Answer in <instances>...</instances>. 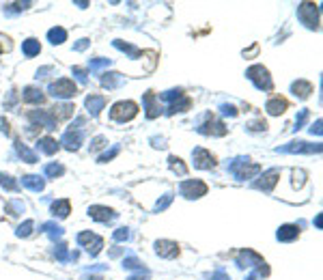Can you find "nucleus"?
Segmentation results:
<instances>
[{"label": "nucleus", "instance_id": "b1692460", "mask_svg": "<svg viewBox=\"0 0 323 280\" xmlns=\"http://www.w3.org/2000/svg\"><path fill=\"white\" fill-rule=\"evenodd\" d=\"M170 168H172V171H177L179 175H186L187 173L186 164H181V159H179V158H170Z\"/></svg>", "mask_w": 323, "mask_h": 280}, {"label": "nucleus", "instance_id": "39448f33", "mask_svg": "<svg viewBox=\"0 0 323 280\" xmlns=\"http://www.w3.org/2000/svg\"><path fill=\"white\" fill-rule=\"evenodd\" d=\"M300 18H302V22L306 24L308 28H317V24H319V16H317V9H315V4H302L300 7Z\"/></svg>", "mask_w": 323, "mask_h": 280}, {"label": "nucleus", "instance_id": "ddd939ff", "mask_svg": "<svg viewBox=\"0 0 323 280\" xmlns=\"http://www.w3.org/2000/svg\"><path fill=\"white\" fill-rule=\"evenodd\" d=\"M54 117V121H65V119H69L73 114V106L71 104H61V106L52 108V112H50Z\"/></svg>", "mask_w": 323, "mask_h": 280}, {"label": "nucleus", "instance_id": "c85d7f7f", "mask_svg": "<svg viewBox=\"0 0 323 280\" xmlns=\"http://www.w3.org/2000/svg\"><path fill=\"white\" fill-rule=\"evenodd\" d=\"M265 127H267L265 121H256V123H252V125H250V129H255V132H256V129H265Z\"/></svg>", "mask_w": 323, "mask_h": 280}, {"label": "nucleus", "instance_id": "6ab92c4d", "mask_svg": "<svg viewBox=\"0 0 323 280\" xmlns=\"http://www.w3.org/2000/svg\"><path fill=\"white\" fill-rule=\"evenodd\" d=\"M293 93L300 95V97L304 99V97H308V95L312 93V84L310 82H304V80H300V82L293 84Z\"/></svg>", "mask_w": 323, "mask_h": 280}, {"label": "nucleus", "instance_id": "7ed1b4c3", "mask_svg": "<svg viewBox=\"0 0 323 280\" xmlns=\"http://www.w3.org/2000/svg\"><path fill=\"white\" fill-rule=\"evenodd\" d=\"M76 84H73V80H69V78H61L58 82H54L52 87H50V93L54 95V97H73L76 95Z\"/></svg>", "mask_w": 323, "mask_h": 280}, {"label": "nucleus", "instance_id": "bb28decb", "mask_svg": "<svg viewBox=\"0 0 323 280\" xmlns=\"http://www.w3.org/2000/svg\"><path fill=\"white\" fill-rule=\"evenodd\" d=\"M46 173L50 177H56V175H63V166H56V164H52V166L46 168Z\"/></svg>", "mask_w": 323, "mask_h": 280}, {"label": "nucleus", "instance_id": "a211bd4d", "mask_svg": "<svg viewBox=\"0 0 323 280\" xmlns=\"http://www.w3.org/2000/svg\"><path fill=\"white\" fill-rule=\"evenodd\" d=\"M24 99H26L28 104H43V93L34 87H28L26 91H24Z\"/></svg>", "mask_w": 323, "mask_h": 280}, {"label": "nucleus", "instance_id": "f8f14e48", "mask_svg": "<svg viewBox=\"0 0 323 280\" xmlns=\"http://www.w3.org/2000/svg\"><path fill=\"white\" fill-rule=\"evenodd\" d=\"M88 213H91V218L99 220V222H108V220H112V218H114V211H112V209H108V207H99V205H95V207L88 209Z\"/></svg>", "mask_w": 323, "mask_h": 280}, {"label": "nucleus", "instance_id": "5701e85b", "mask_svg": "<svg viewBox=\"0 0 323 280\" xmlns=\"http://www.w3.org/2000/svg\"><path fill=\"white\" fill-rule=\"evenodd\" d=\"M24 186L37 192V190H41V188H43V181H41L39 177H24Z\"/></svg>", "mask_w": 323, "mask_h": 280}, {"label": "nucleus", "instance_id": "20e7f679", "mask_svg": "<svg viewBox=\"0 0 323 280\" xmlns=\"http://www.w3.org/2000/svg\"><path fill=\"white\" fill-rule=\"evenodd\" d=\"M207 192V186L203 181H186L181 183V194L187 198H198V196H205Z\"/></svg>", "mask_w": 323, "mask_h": 280}, {"label": "nucleus", "instance_id": "6e6552de", "mask_svg": "<svg viewBox=\"0 0 323 280\" xmlns=\"http://www.w3.org/2000/svg\"><path fill=\"white\" fill-rule=\"evenodd\" d=\"M157 254H160V257H166V259H175L177 254H179V246L175 242H166V239H164V242H157Z\"/></svg>", "mask_w": 323, "mask_h": 280}, {"label": "nucleus", "instance_id": "f257e3e1", "mask_svg": "<svg viewBox=\"0 0 323 280\" xmlns=\"http://www.w3.org/2000/svg\"><path fill=\"white\" fill-rule=\"evenodd\" d=\"M248 78L256 84V88H263V91H272V78L270 71H267L263 65H255V67L248 69Z\"/></svg>", "mask_w": 323, "mask_h": 280}, {"label": "nucleus", "instance_id": "423d86ee", "mask_svg": "<svg viewBox=\"0 0 323 280\" xmlns=\"http://www.w3.org/2000/svg\"><path fill=\"white\" fill-rule=\"evenodd\" d=\"M194 164H196L198 168H213L216 166V158H213L209 151H205V149H196V153H194Z\"/></svg>", "mask_w": 323, "mask_h": 280}, {"label": "nucleus", "instance_id": "9b49d317", "mask_svg": "<svg viewBox=\"0 0 323 280\" xmlns=\"http://www.w3.org/2000/svg\"><path fill=\"white\" fill-rule=\"evenodd\" d=\"M80 142H82V134L78 132V129H73V127L63 136V144L67 149H78V147H80Z\"/></svg>", "mask_w": 323, "mask_h": 280}, {"label": "nucleus", "instance_id": "1a4fd4ad", "mask_svg": "<svg viewBox=\"0 0 323 280\" xmlns=\"http://www.w3.org/2000/svg\"><path fill=\"white\" fill-rule=\"evenodd\" d=\"M278 177H280V171H278V168H272V171H267V173L261 177V181L256 183V188H261V190H272V188L276 186Z\"/></svg>", "mask_w": 323, "mask_h": 280}, {"label": "nucleus", "instance_id": "f03ea898", "mask_svg": "<svg viewBox=\"0 0 323 280\" xmlns=\"http://www.w3.org/2000/svg\"><path fill=\"white\" fill-rule=\"evenodd\" d=\"M138 114V106L134 102H119L112 106V112L110 117L114 119V121H129V119H134Z\"/></svg>", "mask_w": 323, "mask_h": 280}, {"label": "nucleus", "instance_id": "f3484780", "mask_svg": "<svg viewBox=\"0 0 323 280\" xmlns=\"http://www.w3.org/2000/svg\"><path fill=\"white\" fill-rule=\"evenodd\" d=\"M37 149H39V151H43V153H48V156H52V153H56L58 142H56V140H52V138H43V140H39V142H37Z\"/></svg>", "mask_w": 323, "mask_h": 280}, {"label": "nucleus", "instance_id": "0eeeda50", "mask_svg": "<svg viewBox=\"0 0 323 280\" xmlns=\"http://www.w3.org/2000/svg\"><path fill=\"white\" fill-rule=\"evenodd\" d=\"M201 132L203 134H211V136H224L226 134V127L222 121H216V119H209L207 123L201 125Z\"/></svg>", "mask_w": 323, "mask_h": 280}, {"label": "nucleus", "instance_id": "2eb2a0df", "mask_svg": "<svg viewBox=\"0 0 323 280\" xmlns=\"http://www.w3.org/2000/svg\"><path fill=\"white\" fill-rule=\"evenodd\" d=\"M103 104H106V99H103L102 95H91V97L86 99V108H88V112H93V114H99V110H103Z\"/></svg>", "mask_w": 323, "mask_h": 280}, {"label": "nucleus", "instance_id": "393cba45", "mask_svg": "<svg viewBox=\"0 0 323 280\" xmlns=\"http://www.w3.org/2000/svg\"><path fill=\"white\" fill-rule=\"evenodd\" d=\"M0 183H2V186L7 188V190H16V188H17V183L13 181L11 177H7V175H0Z\"/></svg>", "mask_w": 323, "mask_h": 280}, {"label": "nucleus", "instance_id": "a878e982", "mask_svg": "<svg viewBox=\"0 0 323 280\" xmlns=\"http://www.w3.org/2000/svg\"><path fill=\"white\" fill-rule=\"evenodd\" d=\"M304 177H306V175L302 171H295V173H293V186L302 188V186H304Z\"/></svg>", "mask_w": 323, "mask_h": 280}, {"label": "nucleus", "instance_id": "4468645a", "mask_svg": "<svg viewBox=\"0 0 323 280\" xmlns=\"http://www.w3.org/2000/svg\"><path fill=\"white\" fill-rule=\"evenodd\" d=\"M297 235H300V228L293 227V224H287V227H282L280 231H278V239H280V242H291Z\"/></svg>", "mask_w": 323, "mask_h": 280}, {"label": "nucleus", "instance_id": "aec40b11", "mask_svg": "<svg viewBox=\"0 0 323 280\" xmlns=\"http://www.w3.org/2000/svg\"><path fill=\"white\" fill-rule=\"evenodd\" d=\"M39 50H41V46H39L37 39H28V41L24 43V52H26V56H34V54H39Z\"/></svg>", "mask_w": 323, "mask_h": 280}, {"label": "nucleus", "instance_id": "9d476101", "mask_svg": "<svg viewBox=\"0 0 323 280\" xmlns=\"http://www.w3.org/2000/svg\"><path fill=\"white\" fill-rule=\"evenodd\" d=\"M287 106H289V104H287V99H285V97H280V95H276V97H272L270 102H267V106H265V108H267V112L274 114V117H276V114H282V112H285Z\"/></svg>", "mask_w": 323, "mask_h": 280}, {"label": "nucleus", "instance_id": "412c9836", "mask_svg": "<svg viewBox=\"0 0 323 280\" xmlns=\"http://www.w3.org/2000/svg\"><path fill=\"white\" fill-rule=\"evenodd\" d=\"M48 37H50V41H52V43H63L65 37H67V33H65L63 28H52V31L48 33Z\"/></svg>", "mask_w": 323, "mask_h": 280}, {"label": "nucleus", "instance_id": "dca6fc26", "mask_svg": "<svg viewBox=\"0 0 323 280\" xmlns=\"http://www.w3.org/2000/svg\"><path fill=\"white\" fill-rule=\"evenodd\" d=\"M145 104H147V117H149V119L157 117V112H160V106H157V102H155V95H153V93H147V95H145Z\"/></svg>", "mask_w": 323, "mask_h": 280}, {"label": "nucleus", "instance_id": "cd10ccee", "mask_svg": "<svg viewBox=\"0 0 323 280\" xmlns=\"http://www.w3.org/2000/svg\"><path fill=\"white\" fill-rule=\"evenodd\" d=\"M31 228H33V222H31V220H28V222L24 224V227H19L17 235H19V237H26V235H31Z\"/></svg>", "mask_w": 323, "mask_h": 280}, {"label": "nucleus", "instance_id": "4be33fe9", "mask_svg": "<svg viewBox=\"0 0 323 280\" xmlns=\"http://www.w3.org/2000/svg\"><path fill=\"white\" fill-rule=\"evenodd\" d=\"M54 213L56 216H61V218H65L69 213V201H58V203H54Z\"/></svg>", "mask_w": 323, "mask_h": 280}]
</instances>
